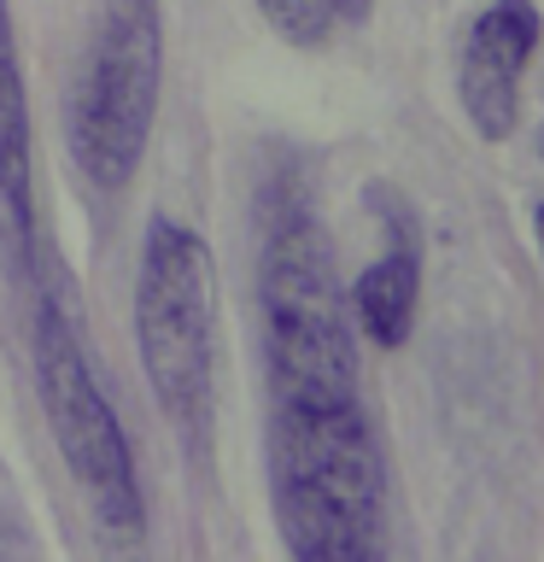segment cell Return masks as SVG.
<instances>
[{
  "instance_id": "6",
  "label": "cell",
  "mask_w": 544,
  "mask_h": 562,
  "mask_svg": "<svg viewBox=\"0 0 544 562\" xmlns=\"http://www.w3.org/2000/svg\"><path fill=\"white\" fill-rule=\"evenodd\" d=\"M0 246L12 270L30 281L42 263V223H35V130L12 0H0Z\"/></svg>"
},
{
  "instance_id": "3",
  "label": "cell",
  "mask_w": 544,
  "mask_h": 562,
  "mask_svg": "<svg viewBox=\"0 0 544 562\" xmlns=\"http://www.w3.org/2000/svg\"><path fill=\"white\" fill-rule=\"evenodd\" d=\"M135 346L158 411L200 457L217 416V263L182 217H152L140 235Z\"/></svg>"
},
{
  "instance_id": "4",
  "label": "cell",
  "mask_w": 544,
  "mask_h": 562,
  "mask_svg": "<svg viewBox=\"0 0 544 562\" xmlns=\"http://www.w3.org/2000/svg\"><path fill=\"white\" fill-rule=\"evenodd\" d=\"M165 24L158 0H112L70 100V158L94 188L117 193L135 182L158 117Z\"/></svg>"
},
{
  "instance_id": "7",
  "label": "cell",
  "mask_w": 544,
  "mask_h": 562,
  "mask_svg": "<svg viewBox=\"0 0 544 562\" xmlns=\"http://www.w3.org/2000/svg\"><path fill=\"white\" fill-rule=\"evenodd\" d=\"M381 193V205L393 211V240H386V252L369 263L358 276V288H351V311H358L363 334L375 346H404L416 328V299H421V235H416V217L404 211L398 193Z\"/></svg>"
},
{
  "instance_id": "8",
  "label": "cell",
  "mask_w": 544,
  "mask_h": 562,
  "mask_svg": "<svg viewBox=\"0 0 544 562\" xmlns=\"http://www.w3.org/2000/svg\"><path fill=\"white\" fill-rule=\"evenodd\" d=\"M258 12L293 47H322L333 35V24H340V0H258Z\"/></svg>"
},
{
  "instance_id": "5",
  "label": "cell",
  "mask_w": 544,
  "mask_h": 562,
  "mask_svg": "<svg viewBox=\"0 0 544 562\" xmlns=\"http://www.w3.org/2000/svg\"><path fill=\"white\" fill-rule=\"evenodd\" d=\"M544 18L533 0H491L468 24L463 59H456V94L480 140H509L521 123V70L533 65Z\"/></svg>"
},
{
  "instance_id": "1",
  "label": "cell",
  "mask_w": 544,
  "mask_h": 562,
  "mask_svg": "<svg viewBox=\"0 0 544 562\" xmlns=\"http://www.w3.org/2000/svg\"><path fill=\"white\" fill-rule=\"evenodd\" d=\"M258 223L275 533L305 562H375L386 544V463L328 228L298 176H270Z\"/></svg>"
},
{
  "instance_id": "2",
  "label": "cell",
  "mask_w": 544,
  "mask_h": 562,
  "mask_svg": "<svg viewBox=\"0 0 544 562\" xmlns=\"http://www.w3.org/2000/svg\"><path fill=\"white\" fill-rule=\"evenodd\" d=\"M35 328H30V351H35V393H42L47 428L59 439V457L70 469V481L94 509V521L117 539L140 533V474H135V451L129 434L112 411L82 334V311H77V288H70L65 263L47 270L35 263Z\"/></svg>"
},
{
  "instance_id": "9",
  "label": "cell",
  "mask_w": 544,
  "mask_h": 562,
  "mask_svg": "<svg viewBox=\"0 0 544 562\" xmlns=\"http://www.w3.org/2000/svg\"><path fill=\"white\" fill-rule=\"evenodd\" d=\"M533 228H539V246H544V200L533 205Z\"/></svg>"
}]
</instances>
